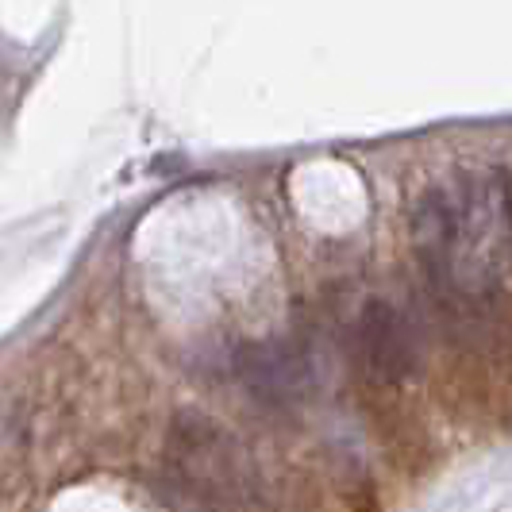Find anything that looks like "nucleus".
Segmentation results:
<instances>
[{
  "label": "nucleus",
  "mask_w": 512,
  "mask_h": 512,
  "mask_svg": "<svg viewBox=\"0 0 512 512\" xmlns=\"http://www.w3.org/2000/svg\"><path fill=\"white\" fill-rule=\"evenodd\" d=\"M359 343L370 374L382 382H397V378L412 374V366H416V343H412L409 324L385 301H370L362 308Z\"/></svg>",
  "instance_id": "f257e3e1"
},
{
  "label": "nucleus",
  "mask_w": 512,
  "mask_h": 512,
  "mask_svg": "<svg viewBox=\"0 0 512 512\" xmlns=\"http://www.w3.org/2000/svg\"><path fill=\"white\" fill-rule=\"evenodd\" d=\"M239 370H243L247 385L270 401H285L289 393L301 389V362L285 347H255V351H247Z\"/></svg>",
  "instance_id": "f03ea898"
},
{
  "label": "nucleus",
  "mask_w": 512,
  "mask_h": 512,
  "mask_svg": "<svg viewBox=\"0 0 512 512\" xmlns=\"http://www.w3.org/2000/svg\"><path fill=\"white\" fill-rule=\"evenodd\" d=\"M412 228H416L420 255L424 258H432V255L447 258V251H451V235H455V216H451L447 197H443V193H428V197L420 201V212H416Z\"/></svg>",
  "instance_id": "7ed1b4c3"
}]
</instances>
